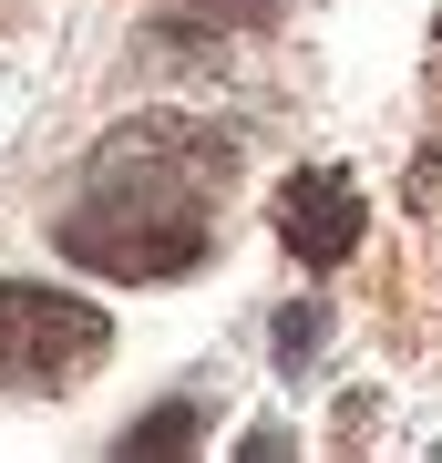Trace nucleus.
Instances as JSON below:
<instances>
[{
	"label": "nucleus",
	"instance_id": "obj_1",
	"mask_svg": "<svg viewBox=\"0 0 442 463\" xmlns=\"http://www.w3.org/2000/svg\"><path fill=\"white\" fill-rule=\"evenodd\" d=\"M237 175V145L216 124H185V114H155V124H124L93 145L82 165V196L52 216V248L93 279H185L206 268L216 248V185Z\"/></svg>",
	"mask_w": 442,
	"mask_h": 463
},
{
	"label": "nucleus",
	"instance_id": "obj_2",
	"mask_svg": "<svg viewBox=\"0 0 442 463\" xmlns=\"http://www.w3.org/2000/svg\"><path fill=\"white\" fill-rule=\"evenodd\" d=\"M103 350H114V319H103L93 298L0 279V381H11V392H72Z\"/></svg>",
	"mask_w": 442,
	"mask_h": 463
},
{
	"label": "nucleus",
	"instance_id": "obj_3",
	"mask_svg": "<svg viewBox=\"0 0 442 463\" xmlns=\"http://www.w3.org/2000/svg\"><path fill=\"white\" fill-rule=\"evenodd\" d=\"M268 216H278V248L309 258V268H340L350 248H361V227H371L361 175H340V165H298L278 196H268Z\"/></svg>",
	"mask_w": 442,
	"mask_h": 463
},
{
	"label": "nucleus",
	"instance_id": "obj_4",
	"mask_svg": "<svg viewBox=\"0 0 442 463\" xmlns=\"http://www.w3.org/2000/svg\"><path fill=\"white\" fill-rule=\"evenodd\" d=\"M206 443V412H196V402H165V412H145V422H124V463H145V453H196Z\"/></svg>",
	"mask_w": 442,
	"mask_h": 463
},
{
	"label": "nucleus",
	"instance_id": "obj_5",
	"mask_svg": "<svg viewBox=\"0 0 442 463\" xmlns=\"http://www.w3.org/2000/svg\"><path fill=\"white\" fill-rule=\"evenodd\" d=\"M309 361H319V309H309V298H288V309H278V371L309 381Z\"/></svg>",
	"mask_w": 442,
	"mask_h": 463
},
{
	"label": "nucleus",
	"instance_id": "obj_6",
	"mask_svg": "<svg viewBox=\"0 0 442 463\" xmlns=\"http://www.w3.org/2000/svg\"><path fill=\"white\" fill-rule=\"evenodd\" d=\"M432 93H442V83H432Z\"/></svg>",
	"mask_w": 442,
	"mask_h": 463
}]
</instances>
